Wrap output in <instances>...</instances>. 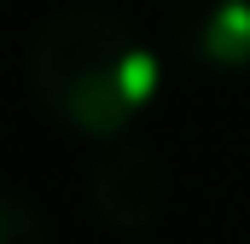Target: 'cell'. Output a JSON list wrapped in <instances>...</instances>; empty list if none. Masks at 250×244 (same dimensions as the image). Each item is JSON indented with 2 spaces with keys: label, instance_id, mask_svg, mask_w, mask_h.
<instances>
[{
  "label": "cell",
  "instance_id": "cell-4",
  "mask_svg": "<svg viewBox=\"0 0 250 244\" xmlns=\"http://www.w3.org/2000/svg\"><path fill=\"white\" fill-rule=\"evenodd\" d=\"M0 244H53L47 239V221L18 192H0Z\"/></svg>",
  "mask_w": 250,
  "mask_h": 244
},
{
  "label": "cell",
  "instance_id": "cell-3",
  "mask_svg": "<svg viewBox=\"0 0 250 244\" xmlns=\"http://www.w3.org/2000/svg\"><path fill=\"white\" fill-rule=\"evenodd\" d=\"M175 47L198 70H250V0H175Z\"/></svg>",
  "mask_w": 250,
  "mask_h": 244
},
{
  "label": "cell",
  "instance_id": "cell-1",
  "mask_svg": "<svg viewBox=\"0 0 250 244\" xmlns=\"http://www.w3.org/2000/svg\"><path fill=\"white\" fill-rule=\"evenodd\" d=\"M29 99L82 140H123L157 99V53L105 6L53 12L23 53Z\"/></svg>",
  "mask_w": 250,
  "mask_h": 244
},
{
  "label": "cell",
  "instance_id": "cell-2",
  "mask_svg": "<svg viewBox=\"0 0 250 244\" xmlns=\"http://www.w3.org/2000/svg\"><path fill=\"white\" fill-rule=\"evenodd\" d=\"M87 203L123 239L151 233L163 221V203H169V175H163L157 151L128 140V134L123 140H99V151L87 163Z\"/></svg>",
  "mask_w": 250,
  "mask_h": 244
}]
</instances>
